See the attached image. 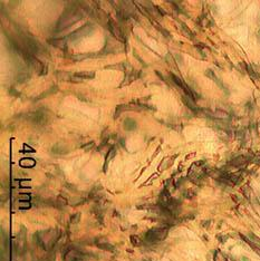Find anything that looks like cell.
I'll use <instances>...</instances> for the list:
<instances>
[{
  "label": "cell",
  "mask_w": 260,
  "mask_h": 261,
  "mask_svg": "<svg viewBox=\"0 0 260 261\" xmlns=\"http://www.w3.org/2000/svg\"><path fill=\"white\" fill-rule=\"evenodd\" d=\"M166 236V230L162 228H155V229L150 230L146 234V239L151 242H156L159 240L164 239Z\"/></svg>",
  "instance_id": "6da1fadb"
},
{
  "label": "cell",
  "mask_w": 260,
  "mask_h": 261,
  "mask_svg": "<svg viewBox=\"0 0 260 261\" xmlns=\"http://www.w3.org/2000/svg\"><path fill=\"white\" fill-rule=\"evenodd\" d=\"M108 26H109V28H111V31L113 32L117 38L121 39V30L117 28V26L115 25V24H113L112 21H109V22H108Z\"/></svg>",
  "instance_id": "7a4b0ae2"
},
{
  "label": "cell",
  "mask_w": 260,
  "mask_h": 261,
  "mask_svg": "<svg viewBox=\"0 0 260 261\" xmlns=\"http://www.w3.org/2000/svg\"><path fill=\"white\" fill-rule=\"evenodd\" d=\"M124 126H125V128H126L127 131L135 129V127H136V123H135V121H133L132 118H127L126 121L124 122Z\"/></svg>",
  "instance_id": "3957f363"
},
{
  "label": "cell",
  "mask_w": 260,
  "mask_h": 261,
  "mask_svg": "<svg viewBox=\"0 0 260 261\" xmlns=\"http://www.w3.org/2000/svg\"><path fill=\"white\" fill-rule=\"evenodd\" d=\"M98 247L103 250L109 251V252H114L115 251V247H113L111 243H102V244H98Z\"/></svg>",
  "instance_id": "277c9868"
},
{
  "label": "cell",
  "mask_w": 260,
  "mask_h": 261,
  "mask_svg": "<svg viewBox=\"0 0 260 261\" xmlns=\"http://www.w3.org/2000/svg\"><path fill=\"white\" fill-rule=\"evenodd\" d=\"M77 77H81V78H93L94 77V73H77Z\"/></svg>",
  "instance_id": "5b68a950"
},
{
  "label": "cell",
  "mask_w": 260,
  "mask_h": 261,
  "mask_svg": "<svg viewBox=\"0 0 260 261\" xmlns=\"http://www.w3.org/2000/svg\"><path fill=\"white\" fill-rule=\"evenodd\" d=\"M51 44L54 45V46H56V47H58V48H64L65 47V40H59V39H57V40H53V41H50Z\"/></svg>",
  "instance_id": "8992f818"
},
{
  "label": "cell",
  "mask_w": 260,
  "mask_h": 261,
  "mask_svg": "<svg viewBox=\"0 0 260 261\" xmlns=\"http://www.w3.org/2000/svg\"><path fill=\"white\" fill-rule=\"evenodd\" d=\"M131 242L134 246H140L141 244V239L137 236H132L131 237Z\"/></svg>",
  "instance_id": "52a82bcc"
},
{
  "label": "cell",
  "mask_w": 260,
  "mask_h": 261,
  "mask_svg": "<svg viewBox=\"0 0 260 261\" xmlns=\"http://www.w3.org/2000/svg\"><path fill=\"white\" fill-rule=\"evenodd\" d=\"M79 219H81V213H76V214H74V216L71 217V219H70V223H78Z\"/></svg>",
  "instance_id": "ba28073f"
},
{
  "label": "cell",
  "mask_w": 260,
  "mask_h": 261,
  "mask_svg": "<svg viewBox=\"0 0 260 261\" xmlns=\"http://www.w3.org/2000/svg\"><path fill=\"white\" fill-rule=\"evenodd\" d=\"M114 155H115V150L114 148H111V150H109V152H108V154H107V157H106V163H107L108 161L112 159Z\"/></svg>",
  "instance_id": "9c48e42d"
}]
</instances>
